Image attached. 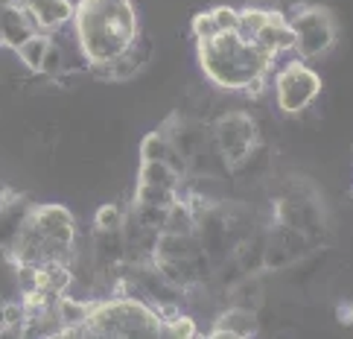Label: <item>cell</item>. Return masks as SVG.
Segmentation results:
<instances>
[{
    "label": "cell",
    "mask_w": 353,
    "mask_h": 339,
    "mask_svg": "<svg viewBox=\"0 0 353 339\" xmlns=\"http://www.w3.org/2000/svg\"><path fill=\"white\" fill-rule=\"evenodd\" d=\"M269 21V9H257V6H248L239 12V23H236V32L243 35L245 41H254L257 32L263 30V23Z\"/></svg>",
    "instance_id": "5bb4252c"
},
{
    "label": "cell",
    "mask_w": 353,
    "mask_h": 339,
    "mask_svg": "<svg viewBox=\"0 0 353 339\" xmlns=\"http://www.w3.org/2000/svg\"><path fill=\"white\" fill-rule=\"evenodd\" d=\"M181 191H172V187H161V184H143L137 182L134 187V199L132 205H158V208H170Z\"/></svg>",
    "instance_id": "7c38bea8"
},
{
    "label": "cell",
    "mask_w": 353,
    "mask_h": 339,
    "mask_svg": "<svg viewBox=\"0 0 353 339\" xmlns=\"http://www.w3.org/2000/svg\"><path fill=\"white\" fill-rule=\"evenodd\" d=\"M47 47H50V32H32L27 41H21V44L15 47V53H18V59L23 61V68L32 70V73H39Z\"/></svg>",
    "instance_id": "8fae6325"
},
{
    "label": "cell",
    "mask_w": 353,
    "mask_h": 339,
    "mask_svg": "<svg viewBox=\"0 0 353 339\" xmlns=\"http://www.w3.org/2000/svg\"><path fill=\"white\" fill-rule=\"evenodd\" d=\"M111 3H129V0H111Z\"/></svg>",
    "instance_id": "44dd1931"
},
{
    "label": "cell",
    "mask_w": 353,
    "mask_h": 339,
    "mask_svg": "<svg viewBox=\"0 0 353 339\" xmlns=\"http://www.w3.org/2000/svg\"><path fill=\"white\" fill-rule=\"evenodd\" d=\"M289 27L295 32V44H292V53L301 61H310L315 56L327 53L333 44H336V23L333 15L321 6H310V3H301L286 15Z\"/></svg>",
    "instance_id": "3957f363"
},
{
    "label": "cell",
    "mask_w": 353,
    "mask_h": 339,
    "mask_svg": "<svg viewBox=\"0 0 353 339\" xmlns=\"http://www.w3.org/2000/svg\"><path fill=\"white\" fill-rule=\"evenodd\" d=\"M210 137H213V146L219 149V155L225 161V167L236 170L243 164V158L254 149L257 144V123L245 111H228L210 123Z\"/></svg>",
    "instance_id": "5b68a950"
},
{
    "label": "cell",
    "mask_w": 353,
    "mask_h": 339,
    "mask_svg": "<svg viewBox=\"0 0 353 339\" xmlns=\"http://www.w3.org/2000/svg\"><path fill=\"white\" fill-rule=\"evenodd\" d=\"M161 316L141 298L114 296L105 301H94L88 316L91 336H161Z\"/></svg>",
    "instance_id": "7a4b0ae2"
},
{
    "label": "cell",
    "mask_w": 353,
    "mask_h": 339,
    "mask_svg": "<svg viewBox=\"0 0 353 339\" xmlns=\"http://www.w3.org/2000/svg\"><path fill=\"white\" fill-rule=\"evenodd\" d=\"M32 32H41L35 18L30 15L27 6H21L18 0H6L0 6V39L6 47H18L21 41H27Z\"/></svg>",
    "instance_id": "52a82bcc"
},
{
    "label": "cell",
    "mask_w": 353,
    "mask_h": 339,
    "mask_svg": "<svg viewBox=\"0 0 353 339\" xmlns=\"http://www.w3.org/2000/svg\"><path fill=\"white\" fill-rule=\"evenodd\" d=\"M123 220H125V208L108 202L103 208H97V213H94V229L97 231H123Z\"/></svg>",
    "instance_id": "9a60e30c"
},
{
    "label": "cell",
    "mask_w": 353,
    "mask_h": 339,
    "mask_svg": "<svg viewBox=\"0 0 353 339\" xmlns=\"http://www.w3.org/2000/svg\"><path fill=\"white\" fill-rule=\"evenodd\" d=\"M190 32H193V39H196V41H208V39H213V35H216L219 30H216V21H213L210 12H201V15L193 18Z\"/></svg>",
    "instance_id": "e0dca14e"
},
{
    "label": "cell",
    "mask_w": 353,
    "mask_h": 339,
    "mask_svg": "<svg viewBox=\"0 0 353 339\" xmlns=\"http://www.w3.org/2000/svg\"><path fill=\"white\" fill-rule=\"evenodd\" d=\"M3 196H6V191H0V205H3Z\"/></svg>",
    "instance_id": "ffe728a7"
},
{
    "label": "cell",
    "mask_w": 353,
    "mask_h": 339,
    "mask_svg": "<svg viewBox=\"0 0 353 339\" xmlns=\"http://www.w3.org/2000/svg\"><path fill=\"white\" fill-rule=\"evenodd\" d=\"M47 79H56L65 73V56H61V47L50 39V47H47V53H44V61H41V70Z\"/></svg>",
    "instance_id": "2e32d148"
},
{
    "label": "cell",
    "mask_w": 353,
    "mask_h": 339,
    "mask_svg": "<svg viewBox=\"0 0 353 339\" xmlns=\"http://www.w3.org/2000/svg\"><path fill=\"white\" fill-rule=\"evenodd\" d=\"M210 15H213V21H216V30L219 32L236 30V23H239V12L231 9V6H216V9H210Z\"/></svg>",
    "instance_id": "ac0fdd59"
},
{
    "label": "cell",
    "mask_w": 353,
    "mask_h": 339,
    "mask_svg": "<svg viewBox=\"0 0 353 339\" xmlns=\"http://www.w3.org/2000/svg\"><path fill=\"white\" fill-rule=\"evenodd\" d=\"M257 331H260L257 310L228 304L216 319H213V328L208 331V336H213V339H243V336H254Z\"/></svg>",
    "instance_id": "ba28073f"
},
{
    "label": "cell",
    "mask_w": 353,
    "mask_h": 339,
    "mask_svg": "<svg viewBox=\"0 0 353 339\" xmlns=\"http://www.w3.org/2000/svg\"><path fill=\"white\" fill-rule=\"evenodd\" d=\"M274 53L257 41H245L236 30L216 32L208 41H199V61L210 82L225 91H239L251 77L269 73L274 65Z\"/></svg>",
    "instance_id": "6da1fadb"
},
{
    "label": "cell",
    "mask_w": 353,
    "mask_h": 339,
    "mask_svg": "<svg viewBox=\"0 0 353 339\" xmlns=\"http://www.w3.org/2000/svg\"><path fill=\"white\" fill-rule=\"evenodd\" d=\"M260 47H266L269 53L274 56H281V53H289L295 44V32L292 27H289V21L283 12H269V21L263 23V30L257 32V39H254Z\"/></svg>",
    "instance_id": "9c48e42d"
},
{
    "label": "cell",
    "mask_w": 353,
    "mask_h": 339,
    "mask_svg": "<svg viewBox=\"0 0 353 339\" xmlns=\"http://www.w3.org/2000/svg\"><path fill=\"white\" fill-rule=\"evenodd\" d=\"M32 208L35 205L23 193L6 191L3 205H0V246H3V249L15 246V240H18L21 231H23V225H27V220H30Z\"/></svg>",
    "instance_id": "8992f818"
},
{
    "label": "cell",
    "mask_w": 353,
    "mask_h": 339,
    "mask_svg": "<svg viewBox=\"0 0 353 339\" xmlns=\"http://www.w3.org/2000/svg\"><path fill=\"white\" fill-rule=\"evenodd\" d=\"M339 322H342V325H350L353 322V304H347V301L339 307Z\"/></svg>",
    "instance_id": "d6986e66"
},
{
    "label": "cell",
    "mask_w": 353,
    "mask_h": 339,
    "mask_svg": "<svg viewBox=\"0 0 353 339\" xmlns=\"http://www.w3.org/2000/svg\"><path fill=\"white\" fill-rule=\"evenodd\" d=\"M137 182L172 187V191H181V184H184L181 175L170 164H163V161H141V167H137Z\"/></svg>",
    "instance_id": "30bf717a"
},
{
    "label": "cell",
    "mask_w": 353,
    "mask_h": 339,
    "mask_svg": "<svg viewBox=\"0 0 353 339\" xmlns=\"http://www.w3.org/2000/svg\"><path fill=\"white\" fill-rule=\"evenodd\" d=\"M321 91V77L301 59H292L274 73V99L283 115L295 117L307 111Z\"/></svg>",
    "instance_id": "277c9868"
},
{
    "label": "cell",
    "mask_w": 353,
    "mask_h": 339,
    "mask_svg": "<svg viewBox=\"0 0 353 339\" xmlns=\"http://www.w3.org/2000/svg\"><path fill=\"white\" fill-rule=\"evenodd\" d=\"M161 336H175V339L199 336V322H196V316H190V313L179 310L161 322Z\"/></svg>",
    "instance_id": "4fadbf2b"
}]
</instances>
